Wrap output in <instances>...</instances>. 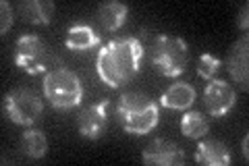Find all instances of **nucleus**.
I'll list each match as a JSON object with an SVG mask.
<instances>
[{"label":"nucleus","instance_id":"1","mask_svg":"<svg viewBox=\"0 0 249 166\" xmlns=\"http://www.w3.org/2000/svg\"><path fill=\"white\" fill-rule=\"evenodd\" d=\"M143 54L145 46L133 36L110 39L98 50L96 56V73L100 81L112 90L131 83L142 69Z\"/></svg>","mask_w":249,"mask_h":166},{"label":"nucleus","instance_id":"5","mask_svg":"<svg viewBox=\"0 0 249 166\" xmlns=\"http://www.w3.org/2000/svg\"><path fill=\"white\" fill-rule=\"evenodd\" d=\"M2 110L11 123L21 125V127H31L42 118L44 102L36 92L27 88H17L4 96Z\"/></svg>","mask_w":249,"mask_h":166},{"label":"nucleus","instance_id":"3","mask_svg":"<svg viewBox=\"0 0 249 166\" xmlns=\"http://www.w3.org/2000/svg\"><path fill=\"white\" fill-rule=\"evenodd\" d=\"M44 98L56 110H71L81 104L83 100V83L75 71L67 67H54L44 75Z\"/></svg>","mask_w":249,"mask_h":166},{"label":"nucleus","instance_id":"9","mask_svg":"<svg viewBox=\"0 0 249 166\" xmlns=\"http://www.w3.org/2000/svg\"><path fill=\"white\" fill-rule=\"evenodd\" d=\"M108 125V100H100L85 106L77 116V131L85 139H100Z\"/></svg>","mask_w":249,"mask_h":166},{"label":"nucleus","instance_id":"10","mask_svg":"<svg viewBox=\"0 0 249 166\" xmlns=\"http://www.w3.org/2000/svg\"><path fill=\"white\" fill-rule=\"evenodd\" d=\"M249 42H247V36L239 37L232 48L229 50V56H227V71L231 79L235 83H239V88L247 92L249 90Z\"/></svg>","mask_w":249,"mask_h":166},{"label":"nucleus","instance_id":"4","mask_svg":"<svg viewBox=\"0 0 249 166\" xmlns=\"http://www.w3.org/2000/svg\"><path fill=\"white\" fill-rule=\"evenodd\" d=\"M150 60L156 73H160L162 77H181L187 71V62H189L187 42L178 36L160 34L150 48Z\"/></svg>","mask_w":249,"mask_h":166},{"label":"nucleus","instance_id":"8","mask_svg":"<svg viewBox=\"0 0 249 166\" xmlns=\"http://www.w3.org/2000/svg\"><path fill=\"white\" fill-rule=\"evenodd\" d=\"M185 160H187L185 149L178 144H175V141L162 137L152 139L142 152V162L152 166H181L185 164Z\"/></svg>","mask_w":249,"mask_h":166},{"label":"nucleus","instance_id":"19","mask_svg":"<svg viewBox=\"0 0 249 166\" xmlns=\"http://www.w3.org/2000/svg\"><path fill=\"white\" fill-rule=\"evenodd\" d=\"M0 34H9V29L13 27V21H15V13H13V6L9 0H2L0 2Z\"/></svg>","mask_w":249,"mask_h":166},{"label":"nucleus","instance_id":"16","mask_svg":"<svg viewBox=\"0 0 249 166\" xmlns=\"http://www.w3.org/2000/svg\"><path fill=\"white\" fill-rule=\"evenodd\" d=\"M21 152L25 154L29 160H42L48 154V137L40 129H27L21 133Z\"/></svg>","mask_w":249,"mask_h":166},{"label":"nucleus","instance_id":"2","mask_svg":"<svg viewBox=\"0 0 249 166\" xmlns=\"http://www.w3.org/2000/svg\"><path fill=\"white\" fill-rule=\"evenodd\" d=\"M116 118L129 135H147L160 123V104L145 93H123L116 102Z\"/></svg>","mask_w":249,"mask_h":166},{"label":"nucleus","instance_id":"21","mask_svg":"<svg viewBox=\"0 0 249 166\" xmlns=\"http://www.w3.org/2000/svg\"><path fill=\"white\" fill-rule=\"evenodd\" d=\"M247 148H249V135H245L243 137V144H241V152H243V160L245 162L249 160V149Z\"/></svg>","mask_w":249,"mask_h":166},{"label":"nucleus","instance_id":"20","mask_svg":"<svg viewBox=\"0 0 249 166\" xmlns=\"http://www.w3.org/2000/svg\"><path fill=\"white\" fill-rule=\"evenodd\" d=\"M237 27L241 31H247L249 27V2H243L239 9V17H237Z\"/></svg>","mask_w":249,"mask_h":166},{"label":"nucleus","instance_id":"14","mask_svg":"<svg viewBox=\"0 0 249 166\" xmlns=\"http://www.w3.org/2000/svg\"><path fill=\"white\" fill-rule=\"evenodd\" d=\"M56 4L52 0H23L19 2V17L31 25H50Z\"/></svg>","mask_w":249,"mask_h":166},{"label":"nucleus","instance_id":"6","mask_svg":"<svg viewBox=\"0 0 249 166\" xmlns=\"http://www.w3.org/2000/svg\"><path fill=\"white\" fill-rule=\"evenodd\" d=\"M15 65L27 75H42L50 65L48 44L36 34H23L15 42Z\"/></svg>","mask_w":249,"mask_h":166},{"label":"nucleus","instance_id":"11","mask_svg":"<svg viewBox=\"0 0 249 166\" xmlns=\"http://www.w3.org/2000/svg\"><path fill=\"white\" fill-rule=\"evenodd\" d=\"M197 98V92L191 83L187 81H175L162 92L158 104L168 110H189Z\"/></svg>","mask_w":249,"mask_h":166},{"label":"nucleus","instance_id":"15","mask_svg":"<svg viewBox=\"0 0 249 166\" xmlns=\"http://www.w3.org/2000/svg\"><path fill=\"white\" fill-rule=\"evenodd\" d=\"M129 17V6L119 0H108L98 6V21L106 31H119Z\"/></svg>","mask_w":249,"mask_h":166},{"label":"nucleus","instance_id":"13","mask_svg":"<svg viewBox=\"0 0 249 166\" xmlns=\"http://www.w3.org/2000/svg\"><path fill=\"white\" fill-rule=\"evenodd\" d=\"M65 46L73 52H85L100 46V34L96 27L88 25V23H77L67 29Z\"/></svg>","mask_w":249,"mask_h":166},{"label":"nucleus","instance_id":"18","mask_svg":"<svg viewBox=\"0 0 249 166\" xmlns=\"http://www.w3.org/2000/svg\"><path fill=\"white\" fill-rule=\"evenodd\" d=\"M220 67H222V60L218 56H214V54H210V52L201 54V56L197 58V65H196L197 75L201 79H206V81H210V79H216Z\"/></svg>","mask_w":249,"mask_h":166},{"label":"nucleus","instance_id":"17","mask_svg":"<svg viewBox=\"0 0 249 166\" xmlns=\"http://www.w3.org/2000/svg\"><path fill=\"white\" fill-rule=\"evenodd\" d=\"M181 133L189 139H204L208 133H210V123L208 118L197 112V110H185V114L181 116Z\"/></svg>","mask_w":249,"mask_h":166},{"label":"nucleus","instance_id":"12","mask_svg":"<svg viewBox=\"0 0 249 166\" xmlns=\"http://www.w3.org/2000/svg\"><path fill=\"white\" fill-rule=\"evenodd\" d=\"M193 160L197 164H208V166H229L232 162V156L224 141L201 139L197 144L196 154H193Z\"/></svg>","mask_w":249,"mask_h":166},{"label":"nucleus","instance_id":"7","mask_svg":"<svg viewBox=\"0 0 249 166\" xmlns=\"http://www.w3.org/2000/svg\"><path fill=\"white\" fill-rule=\"evenodd\" d=\"M204 102L210 116L222 118L227 116L237 104V92L235 88L224 81V79H210L204 90Z\"/></svg>","mask_w":249,"mask_h":166}]
</instances>
